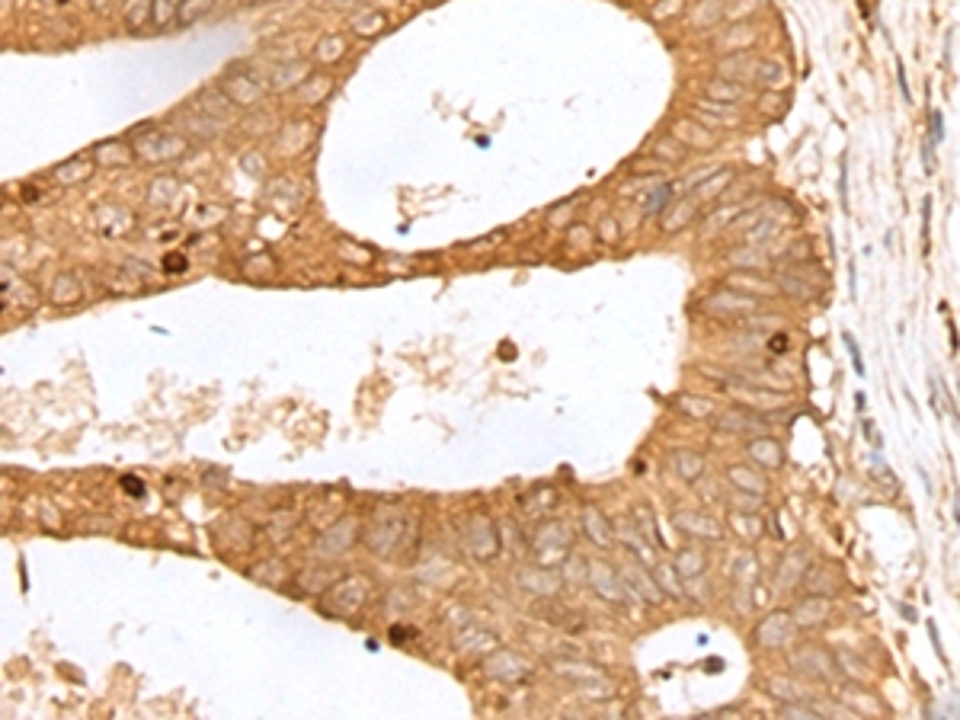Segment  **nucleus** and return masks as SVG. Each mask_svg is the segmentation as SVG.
<instances>
[{"instance_id":"obj_1","label":"nucleus","mask_w":960,"mask_h":720,"mask_svg":"<svg viewBox=\"0 0 960 720\" xmlns=\"http://www.w3.org/2000/svg\"><path fill=\"white\" fill-rule=\"evenodd\" d=\"M704 310L720 314V317H743V314L759 310V301L752 298V295H746V292H717V295H711V298H707Z\"/></svg>"},{"instance_id":"obj_2","label":"nucleus","mask_w":960,"mask_h":720,"mask_svg":"<svg viewBox=\"0 0 960 720\" xmlns=\"http://www.w3.org/2000/svg\"><path fill=\"white\" fill-rule=\"evenodd\" d=\"M774 285H778V292L787 295V298H797V301H813V298H817V282L807 279V266H794V269L778 273Z\"/></svg>"},{"instance_id":"obj_3","label":"nucleus","mask_w":960,"mask_h":720,"mask_svg":"<svg viewBox=\"0 0 960 720\" xmlns=\"http://www.w3.org/2000/svg\"><path fill=\"white\" fill-rule=\"evenodd\" d=\"M717 71L727 77V81H737V83H756L759 58H756V55H733V58H724V61L717 64Z\"/></svg>"},{"instance_id":"obj_4","label":"nucleus","mask_w":960,"mask_h":720,"mask_svg":"<svg viewBox=\"0 0 960 720\" xmlns=\"http://www.w3.org/2000/svg\"><path fill=\"white\" fill-rule=\"evenodd\" d=\"M787 81H791V71H787V64L774 61V58H759L756 83H762L765 90H781V87H787Z\"/></svg>"},{"instance_id":"obj_5","label":"nucleus","mask_w":960,"mask_h":720,"mask_svg":"<svg viewBox=\"0 0 960 720\" xmlns=\"http://www.w3.org/2000/svg\"><path fill=\"white\" fill-rule=\"evenodd\" d=\"M730 282H733L737 292H756V295H762V298H774V295H778V285H774V282H768L756 273H746V269H739L737 275H730Z\"/></svg>"},{"instance_id":"obj_6","label":"nucleus","mask_w":960,"mask_h":720,"mask_svg":"<svg viewBox=\"0 0 960 720\" xmlns=\"http://www.w3.org/2000/svg\"><path fill=\"white\" fill-rule=\"evenodd\" d=\"M730 263L737 269H746V273H756V269H765L768 266V256H765V250L762 247H756V243H749V247H739L737 253L730 256Z\"/></svg>"},{"instance_id":"obj_7","label":"nucleus","mask_w":960,"mask_h":720,"mask_svg":"<svg viewBox=\"0 0 960 720\" xmlns=\"http://www.w3.org/2000/svg\"><path fill=\"white\" fill-rule=\"evenodd\" d=\"M720 426L724 429H737V432H768V422L765 420H759V416H749V413H727L724 420H720Z\"/></svg>"},{"instance_id":"obj_8","label":"nucleus","mask_w":960,"mask_h":720,"mask_svg":"<svg viewBox=\"0 0 960 720\" xmlns=\"http://www.w3.org/2000/svg\"><path fill=\"white\" fill-rule=\"evenodd\" d=\"M707 93L714 96V100H720V103H739V100H746V93L749 90L743 87V83H737V81H714V83H707Z\"/></svg>"},{"instance_id":"obj_9","label":"nucleus","mask_w":960,"mask_h":720,"mask_svg":"<svg viewBox=\"0 0 960 720\" xmlns=\"http://www.w3.org/2000/svg\"><path fill=\"white\" fill-rule=\"evenodd\" d=\"M826 609H829V602L826 599H810V602H804L794 615H797L800 624H823L826 621Z\"/></svg>"},{"instance_id":"obj_10","label":"nucleus","mask_w":960,"mask_h":720,"mask_svg":"<svg viewBox=\"0 0 960 720\" xmlns=\"http://www.w3.org/2000/svg\"><path fill=\"white\" fill-rule=\"evenodd\" d=\"M784 260L791 263V266H804V263H810L813 260V247L807 240H797L794 247H787L784 250Z\"/></svg>"},{"instance_id":"obj_11","label":"nucleus","mask_w":960,"mask_h":720,"mask_svg":"<svg viewBox=\"0 0 960 720\" xmlns=\"http://www.w3.org/2000/svg\"><path fill=\"white\" fill-rule=\"evenodd\" d=\"M752 455H762V465L765 467H778L781 465V448L778 445H774V442H756V445H752Z\"/></svg>"},{"instance_id":"obj_12","label":"nucleus","mask_w":960,"mask_h":720,"mask_svg":"<svg viewBox=\"0 0 960 720\" xmlns=\"http://www.w3.org/2000/svg\"><path fill=\"white\" fill-rule=\"evenodd\" d=\"M670 193H672L670 186H660L653 196H647V206H644L647 215H653V211H663V208H666V199H670Z\"/></svg>"},{"instance_id":"obj_13","label":"nucleus","mask_w":960,"mask_h":720,"mask_svg":"<svg viewBox=\"0 0 960 720\" xmlns=\"http://www.w3.org/2000/svg\"><path fill=\"white\" fill-rule=\"evenodd\" d=\"M845 346H849V353H852V365H855V372L858 375H864V362H862V349L855 346V340H852L849 333H845Z\"/></svg>"},{"instance_id":"obj_14","label":"nucleus","mask_w":960,"mask_h":720,"mask_svg":"<svg viewBox=\"0 0 960 720\" xmlns=\"http://www.w3.org/2000/svg\"><path fill=\"white\" fill-rule=\"evenodd\" d=\"M944 138V118H941V112L938 109H931V141H941Z\"/></svg>"},{"instance_id":"obj_15","label":"nucleus","mask_w":960,"mask_h":720,"mask_svg":"<svg viewBox=\"0 0 960 720\" xmlns=\"http://www.w3.org/2000/svg\"><path fill=\"white\" fill-rule=\"evenodd\" d=\"M787 346H791V336L787 333H774L772 340H768V349H772V353H784Z\"/></svg>"},{"instance_id":"obj_16","label":"nucleus","mask_w":960,"mask_h":720,"mask_svg":"<svg viewBox=\"0 0 960 720\" xmlns=\"http://www.w3.org/2000/svg\"><path fill=\"white\" fill-rule=\"evenodd\" d=\"M122 487H125V493H128V497H141V493H144V484H141V480H135V477H122Z\"/></svg>"},{"instance_id":"obj_17","label":"nucleus","mask_w":960,"mask_h":720,"mask_svg":"<svg viewBox=\"0 0 960 720\" xmlns=\"http://www.w3.org/2000/svg\"><path fill=\"white\" fill-rule=\"evenodd\" d=\"M929 206H931V199H925V206H922V247H925V253H929Z\"/></svg>"},{"instance_id":"obj_18","label":"nucleus","mask_w":960,"mask_h":720,"mask_svg":"<svg viewBox=\"0 0 960 720\" xmlns=\"http://www.w3.org/2000/svg\"><path fill=\"white\" fill-rule=\"evenodd\" d=\"M762 6V0H743L739 4V10H733V16H739V13H752V10H759Z\"/></svg>"}]
</instances>
